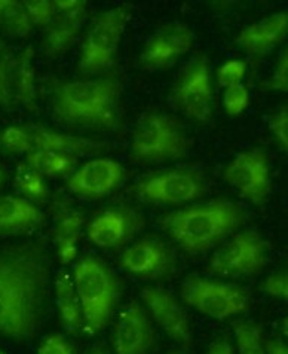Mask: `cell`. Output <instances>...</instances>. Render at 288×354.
Instances as JSON below:
<instances>
[{
  "label": "cell",
  "instance_id": "1",
  "mask_svg": "<svg viewBox=\"0 0 288 354\" xmlns=\"http://www.w3.org/2000/svg\"><path fill=\"white\" fill-rule=\"evenodd\" d=\"M49 280V259L41 243L0 248V337L27 341L41 330Z\"/></svg>",
  "mask_w": 288,
  "mask_h": 354
},
{
  "label": "cell",
  "instance_id": "2",
  "mask_svg": "<svg viewBox=\"0 0 288 354\" xmlns=\"http://www.w3.org/2000/svg\"><path fill=\"white\" fill-rule=\"evenodd\" d=\"M244 219L240 205L215 200L170 213L162 219V226L183 250L202 253L233 232Z\"/></svg>",
  "mask_w": 288,
  "mask_h": 354
},
{
  "label": "cell",
  "instance_id": "3",
  "mask_svg": "<svg viewBox=\"0 0 288 354\" xmlns=\"http://www.w3.org/2000/svg\"><path fill=\"white\" fill-rule=\"evenodd\" d=\"M121 86L115 76L97 81H75L57 86L54 111L68 124L113 129Z\"/></svg>",
  "mask_w": 288,
  "mask_h": 354
},
{
  "label": "cell",
  "instance_id": "4",
  "mask_svg": "<svg viewBox=\"0 0 288 354\" xmlns=\"http://www.w3.org/2000/svg\"><path fill=\"white\" fill-rule=\"evenodd\" d=\"M73 283L81 301L85 328L89 333L102 330L111 322L119 298L115 274L95 258H84L76 263Z\"/></svg>",
  "mask_w": 288,
  "mask_h": 354
},
{
  "label": "cell",
  "instance_id": "5",
  "mask_svg": "<svg viewBox=\"0 0 288 354\" xmlns=\"http://www.w3.org/2000/svg\"><path fill=\"white\" fill-rule=\"evenodd\" d=\"M189 149V139L171 116L146 112L138 118L133 136V158L140 162L183 158Z\"/></svg>",
  "mask_w": 288,
  "mask_h": 354
},
{
  "label": "cell",
  "instance_id": "6",
  "mask_svg": "<svg viewBox=\"0 0 288 354\" xmlns=\"http://www.w3.org/2000/svg\"><path fill=\"white\" fill-rule=\"evenodd\" d=\"M128 17L126 8H113L94 18L81 45L79 71L85 75H97L115 64Z\"/></svg>",
  "mask_w": 288,
  "mask_h": 354
},
{
  "label": "cell",
  "instance_id": "7",
  "mask_svg": "<svg viewBox=\"0 0 288 354\" xmlns=\"http://www.w3.org/2000/svg\"><path fill=\"white\" fill-rule=\"evenodd\" d=\"M187 306L217 320L247 311L248 299L242 289L201 277H189L182 289Z\"/></svg>",
  "mask_w": 288,
  "mask_h": 354
},
{
  "label": "cell",
  "instance_id": "8",
  "mask_svg": "<svg viewBox=\"0 0 288 354\" xmlns=\"http://www.w3.org/2000/svg\"><path fill=\"white\" fill-rule=\"evenodd\" d=\"M267 262V244L257 232L236 234L224 248L215 252L210 270L222 277H244L259 274Z\"/></svg>",
  "mask_w": 288,
  "mask_h": 354
},
{
  "label": "cell",
  "instance_id": "9",
  "mask_svg": "<svg viewBox=\"0 0 288 354\" xmlns=\"http://www.w3.org/2000/svg\"><path fill=\"white\" fill-rule=\"evenodd\" d=\"M211 76L204 54L196 55L177 80L174 103L193 120L204 122L211 115Z\"/></svg>",
  "mask_w": 288,
  "mask_h": 354
},
{
  "label": "cell",
  "instance_id": "10",
  "mask_svg": "<svg viewBox=\"0 0 288 354\" xmlns=\"http://www.w3.org/2000/svg\"><path fill=\"white\" fill-rule=\"evenodd\" d=\"M134 192L148 203L178 205L198 198L204 183L192 170H170L146 177L135 185Z\"/></svg>",
  "mask_w": 288,
  "mask_h": 354
},
{
  "label": "cell",
  "instance_id": "11",
  "mask_svg": "<svg viewBox=\"0 0 288 354\" xmlns=\"http://www.w3.org/2000/svg\"><path fill=\"white\" fill-rule=\"evenodd\" d=\"M226 182L254 204H263L271 192L269 161L263 149L238 153L224 170Z\"/></svg>",
  "mask_w": 288,
  "mask_h": 354
},
{
  "label": "cell",
  "instance_id": "12",
  "mask_svg": "<svg viewBox=\"0 0 288 354\" xmlns=\"http://www.w3.org/2000/svg\"><path fill=\"white\" fill-rule=\"evenodd\" d=\"M121 265L137 277L155 280L173 272L174 254L161 240L147 237L125 250Z\"/></svg>",
  "mask_w": 288,
  "mask_h": 354
},
{
  "label": "cell",
  "instance_id": "13",
  "mask_svg": "<svg viewBox=\"0 0 288 354\" xmlns=\"http://www.w3.org/2000/svg\"><path fill=\"white\" fill-rule=\"evenodd\" d=\"M142 223L140 216L131 209H108L89 223L88 237L98 248H119L133 239V235L140 230Z\"/></svg>",
  "mask_w": 288,
  "mask_h": 354
},
{
  "label": "cell",
  "instance_id": "14",
  "mask_svg": "<svg viewBox=\"0 0 288 354\" xmlns=\"http://www.w3.org/2000/svg\"><path fill=\"white\" fill-rule=\"evenodd\" d=\"M155 344L153 328L146 311L131 302L117 320L113 346L116 354H147Z\"/></svg>",
  "mask_w": 288,
  "mask_h": 354
},
{
  "label": "cell",
  "instance_id": "15",
  "mask_svg": "<svg viewBox=\"0 0 288 354\" xmlns=\"http://www.w3.org/2000/svg\"><path fill=\"white\" fill-rule=\"evenodd\" d=\"M122 165L107 158L93 160L82 165L68 179V189L85 198H98L111 194L124 179Z\"/></svg>",
  "mask_w": 288,
  "mask_h": 354
},
{
  "label": "cell",
  "instance_id": "16",
  "mask_svg": "<svg viewBox=\"0 0 288 354\" xmlns=\"http://www.w3.org/2000/svg\"><path fill=\"white\" fill-rule=\"evenodd\" d=\"M142 298L156 323L173 339L189 344L192 339L191 322L173 295L161 288H144Z\"/></svg>",
  "mask_w": 288,
  "mask_h": 354
},
{
  "label": "cell",
  "instance_id": "17",
  "mask_svg": "<svg viewBox=\"0 0 288 354\" xmlns=\"http://www.w3.org/2000/svg\"><path fill=\"white\" fill-rule=\"evenodd\" d=\"M193 33L186 26H173L155 35L142 53V64L148 71L165 68L191 51Z\"/></svg>",
  "mask_w": 288,
  "mask_h": 354
},
{
  "label": "cell",
  "instance_id": "18",
  "mask_svg": "<svg viewBox=\"0 0 288 354\" xmlns=\"http://www.w3.org/2000/svg\"><path fill=\"white\" fill-rule=\"evenodd\" d=\"M23 129L26 133L27 153L32 151H45L75 156L98 153L106 147V145L102 142H94L84 139V137L57 133L41 125H23Z\"/></svg>",
  "mask_w": 288,
  "mask_h": 354
},
{
  "label": "cell",
  "instance_id": "19",
  "mask_svg": "<svg viewBox=\"0 0 288 354\" xmlns=\"http://www.w3.org/2000/svg\"><path fill=\"white\" fill-rule=\"evenodd\" d=\"M86 19V2L79 0L77 5L67 11H58L45 28L42 49L44 54L55 58L66 54L76 41Z\"/></svg>",
  "mask_w": 288,
  "mask_h": 354
},
{
  "label": "cell",
  "instance_id": "20",
  "mask_svg": "<svg viewBox=\"0 0 288 354\" xmlns=\"http://www.w3.org/2000/svg\"><path fill=\"white\" fill-rule=\"evenodd\" d=\"M288 30V12H276L245 27L238 36V44L250 54H263L280 45Z\"/></svg>",
  "mask_w": 288,
  "mask_h": 354
},
{
  "label": "cell",
  "instance_id": "21",
  "mask_svg": "<svg viewBox=\"0 0 288 354\" xmlns=\"http://www.w3.org/2000/svg\"><path fill=\"white\" fill-rule=\"evenodd\" d=\"M44 219V213L30 201L0 195V237L35 230Z\"/></svg>",
  "mask_w": 288,
  "mask_h": 354
},
{
  "label": "cell",
  "instance_id": "22",
  "mask_svg": "<svg viewBox=\"0 0 288 354\" xmlns=\"http://www.w3.org/2000/svg\"><path fill=\"white\" fill-rule=\"evenodd\" d=\"M84 216L66 209L58 216L54 230V243L57 245V254L61 263H70L77 253V241L81 237V230L84 226Z\"/></svg>",
  "mask_w": 288,
  "mask_h": 354
},
{
  "label": "cell",
  "instance_id": "23",
  "mask_svg": "<svg viewBox=\"0 0 288 354\" xmlns=\"http://www.w3.org/2000/svg\"><path fill=\"white\" fill-rule=\"evenodd\" d=\"M55 298L64 326L70 332H76L82 324L81 301H79L72 277L64 270L59 271L57 275Z\"/></svg>",
  "mask_w": 288,
  "mask_h": 354
},
{
  "label": "cell",
  "instance_id": "24",
  "mask_svg": "<svg viewBox=\"0 0 288 354\" xmlns=\"http://www.w3.org/2000/svg\"><path fill=\"white\" fill-rule=\"evenodd\" d=\"M33 49L27 48L19 54L12 67V88L14 95L28 109L35 107V98H36V72L33 67Z\"/></svg>",
  "mask_w": 288,
  "mask_h": 354
},
{
  "label": "cell",
  "instance_id": "25",
  "mask_svg": "<svg viewBox=\"0 0 288 354\" xmlns=\"http://www.w3.org/2000/svg\"><path fill=\"white\" fill-rule=\"evenodd\" d=\"M0 30L11 37H28L33 30L23 2L0 0Z\"/></svg>",
  "mask_w": 288,
  "mask_h": 354
},
{
  "label": "cell",
  "instance_id": "26",
  "mask_svg": "<svg viewBox=\"0 0 288 354\" xmlns=\"http://www.w3.org/2000/svg\"><path fill=\"white\" fill-rule=\"evenodd\" d=\"M27 164L32 165L41 174L59 177L72 173L76 165V158L72 155L59 152L32 151L27 153Z\"/></svg>",
  "mask_w": 288,
  "mask_h": 354
},
{
  "label": "cell",
  "instance_id": "27",
  "mask_svg": "<svg viewBox=\"0 0 288 354\" xmlns=\"http://www.w3.org/2000/svg\"><path fill=\"white\" fill-rule=\"evenodd\" d=\"M17 186L24 195L35 200H44L48 196L44 176L27 162H19L17 167Z\"/></svg>",
  "mask_w": 288,
  "mask_h": 354
},
{
  "label": "cell",
  "instance_id": "28",
  "mask_svg": "<svg viewBox=\"0 0 288 354\" xmlns=\"http://www.w3.org/2000/svg\"><path fill=\"white\" fill-rule=\"evenodd\" d=\"M240 354H266L263 346L262 328L251 322H238L233 324Z\"/></svg>",
  "mask_w": 288,
  "mask_h": 354
},
{
  "label": "cell",
  "instance_id": "29",
  "mask_svg": "<svg viewBox=\"0 0 288 354\" xmlns=\"http://www.w3.org/2000/svg\"><path fill=\"white\" fill-rule=\"evenodd\" d=\"M15 58L11 49L0 39V106L9 107L14 102V88H12V67Z\"/></svg>",
  "mask_w": 288,
  "mask_h": 354
},
{
  "label": "cell",
  "instance_id": "30",
  "mask_svg": "<svg viewBox=\"0 0 288 354\" xmlns=\"http://www.w3.org/2000/svg\"><path fill=\"white\" fill-rule=\"evenodd\" d=\"M23 5L33 27L46 28L58 12L52 0H27V2H23Z\"/></svg>",
  "mask_w": 288,
  "mask_h": 354
},
{
  "label": "cell",
  "instance_id": "31",
  "mask_svg": "<svg viewBox=\"0 0 288 354\" xmlns=\"http://www.w3.org/2000/svg\"><path fill=\"white\" fill-rule=\"evenodd\" d=\"M250 103V95H248L247 88L242 84H238L233 86L226 88V93L223 97L224 109L229 115L241 113L245 107Z\"/></svg>",
  "mask_w": 288,
  "mask_h": 354
},
{
  "label": "cell",
  "instance_id": "32",
  "mask_svg": "<svg viewBox=\"0 0 288 354\" xmlns=\"http://www.w3.org/2000/svg\"><path fill=\"white\" fill-rule=\"evenodd\" d=\"M0 145H2L8 152L27 153L26 133L23 127H8V129L0 134Z\"/></svg>",
  "mask_w": 288,
  "mask_h": 354
},
{
  "label": "cell",
  "instance_id": "33",
  "mask_svg": "<svg viewBox=\"0 0 288 354\" xmlns=\"http://www.w3.org/2000/svg\"><path fill=\"white\" fill-rule=\"evenodd\" d=\"M244 75H245V63L240 60H232V62H227L226 64H223L220 68H218L217 80L222 86L229 88V86L241 84Z\"/></svg>",
  "mask_w": 288,
  "mask_h": 354
},
{
  "label": "cell",
  "instance_id": "34",
  "mask_svg": "<svg viewBox=\"0 0 288 354\" xmlns=\"http://www.w3.org/2000/svg\"><path fill=\"white\" fill-rule=\"evenodd\" d=\"M269 129L273 133V136L276 137L278 143L281 145L282 151L287 152L288 149V109L287 106L281 107L278 111L269 122Z\"/></svg>",
  "mask_w": 288,
  "mask_h": 354
},
{
  "label": "cell",
  "instance_id": "35",
  "mask_svg": "<svg viewBox=\"0 0 288 354\" xmlns=\"http://www.w3.org/2000/svg\"><path fill=\"white\" fill-rule=\"evenodd\" d=\"M263 289L267 295L287 301L288 298V275L287 272H276L267 277L263 283Z\"/></svg>",
  "mask_w": 288,
  "mask_h": 354
},
{
  "label": "cell",
  "instance_id": "36",
  "mask_svg": "<svg viewBox=\"0 0 288 354\" xmlns=\"http://www.w3.org/2000/svg\"><path fill=\"white\" fill-rule=\"evenodd\" d=\"M267 88L281 91V93L288 91V53H287V49L280 55V60H278V64H276V71H275L273 76L271 77L269 84H267Z\"/></svg>",
  "mask_w": 288,
  "mask_h": 354
},
{
  "label": "cell",
  "instance_id": "37",
  "mask_svg": "<svg viewBox=\"0 0 288 354\" xmlns=\"http://www.w3.org/2000/svg\"><path fill=\"white\" fill-rule=\"evenodd\" d=\"M37 354H73L68 342L61 335H51L48 337Z\"/></svg>",
  "mask_w": 288,
  "mask_h": 354
},
{
  "label": "cell",
  "instance_id": "38",
  "mask_svg": "<svg viewBox=\"0 0 288 354\" xmlns=\"http://www.w3.org/2000/svg\"><path fill=\"white\" fill-rule=\"evenodd\" d=\"M263 346L266 354H288L287 346L280 339H266Z\"/></svg>",
  "mask_w": 288,
  "mask_h": 354
},
{
  "label": "cell",
  "instance_id": "39",
  "mask_svg": "<svg viewBox=\"0 0 288 354\" xmlns=\"http://www.w3.org/2000/svg\"><path fill=\"white\" fill-rule=\"evenodd\" d=\"M208 354H233V350L231 347V344L220 339V341H215L211 344L210 350H208Z\"/></svg>",
  "mask_w": 288,
  "mask_h": 354
},
{
  "label": "cell",
  "instance_id": "40",
  "mask_svg": "<svg viewBox=\"0 0 288 354\" xmlns=\"http://www.w3.org/2000/svg\"><path fill=\"white\" fill-rule=\"evenodd\" d=\"M91 354H108V353L104 348H102V347H97L95 350H93Z\"/></svg>",
  "mask_w": 288,
  "mask_h": 354
},
{
  "label": "cell",
  "instance_id": "41",
  "mask_svg": "<svg viewBox=\"0 0 288 354\" xmlns=\"http://www.w3.org/2000/svg\"><path fill=\"white\" fill-rule=\"evenodd\" d=\"M3 179H5V176H3V171H2V169H0V185L3 183Z\"/></svg>",
  "mask_w": 288,
  "mask_h": 354
},
{
  "label": "cell",
  "instance_id": "42",
  "mask_svg": "<svg viewBox=\"0 0 288 354\" xmlns=\"http://www.w3.org/2000/svg\"><path fill=\"white\" fill-rule=\"evenodd\" d=\"M166 354H182V353H178V351H170V353H166Z\"/></svg>",
  "mask_w": 288,
  "mask_h": 354
},
{
  "label": "cell",
  "instance_id": "43",
  "mask_svg": "<svg viewBox=\"0 0 288 354\" xmlns=\"http://www.w3.org/2000/svg\"><path fill=\"white\" fill-rule=\"evenodd\" d=\"M0 354H5V353H2V351H0Z\"/></svg>",
  "mask_w": 288,
  "mask_h": 354
}]
</instances>
